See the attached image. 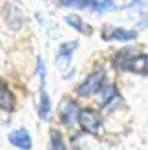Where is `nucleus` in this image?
<instances>
[{
  "label": "nucleus",
  "instance_id": "4",
  "mask_svg": "<svg viewBox=\"0 0 148 150\" xmlns=\"http://www.w3.org/2000/svg\"><path fill=\"white\" fill-rule=\"evenodd\" d=\"M78 115H80V108H78V105L75 103L73 100L63 101V105L59 108V117H61L63 124H66V126L73 124L75 120H78Z\"/></svg>",
  "mask_w": 148,
  "mask_h": 150
},
{
  "label": "nucleus",
  "instance_id": "10",
  "mask_svg": "<svg viewBox=\"0 0 148 150\" xmlns=\"http://www.w3.org/2000/svg\"><path fill=\"white\" fill-rule=\"evenodd\" d=\"M65 21H66L72 28L78 30V32H80V33H84V35H89V33L92 32V28H91L84 19H80V18H77V16H72V14H70V16H66V18H65Z\"/></svg>",
  "mask_w": 148,
  "mask_h": 150
},
{
  "label": "nucleus",
  "instance_id": "13",
  "mask_svg": "<svg viewBox=\"0 0 148 150\" xmlns=\"http://www.w3.org/2000/svg\"><path fill=\"white\" fill-rule=\"evenodd\" d=\"M37 74L40 77V84H42V89L45 87V65H44V61H42V58L38 56L37 59Z\"/></svg>",
  "mask_w": 148,
  "mask_h": 150
},
{
  "label": "nucleus",
  "instance_id": "1",
  "mask_svg": "<svg viewBox=\"0 0 148 150\" xmlns=\"http://www.w3.org/2000/svg\"><path fill=\"white\" fill-rule=\"evenodd\" d=\"M105 77H106V72H105L103 68H99V70L92 72V74L89 75V77H87L80 86H78V89H77L78 96H82V98H89V96H92V94L99 93V91L103 89Z\"/></svg>",
  "mask_w": 148,
  "mask_h": 150
},
{
  "label": "nucleus",
  "instance_id": "6",
  "mask_svg": "<svg viewBox=\"0 0 148 150\" xmlns=\"http://www.w3.org/2000/svg\"><path fill=\"white\" fill-rule=\"evenodd\" d=\"M124 68L138 75H148V54L131 56L129 61L124 65Z\"/></svg>",
  "mask_w": 148,
  "mask_h": 150
},
{
  "label": "nucleus",
  "instance_id": "11",
  "mask_svg": "<svg viewBox=\"0 0 148 150\" xmlns=\"http://www.w3.org/2000/svg\"><path fill=\"white\" fill-rule=\"evenodd\" d=\"M91 7L94 11H99V12H105V11H115L117 5L113 0H85V7Z\"/></svg>",
  "mask_w": 148,
  "mask_h": 150
},
{
  "label": "nucleus",
  "instance_id": "12",
  "mask_svg": "<svg viewBox=\"0 0 148 150\" xmlns=\"http://www.w3.org/2000/svg\"><path fill=\"white\" fill-rule=\"evenodd\" d=\"M103 91V94H101V101H99V105L101 107H110V103H113L115 100H118V94H117V89L113 87V86H108V87H105V89H101Z\"/></svg>",
  "mask_w": 148,
  "mask_h": 150
},
{
  "label": "nucleus",
  "instance_id": "9",
  "mask_svg": "<svg viewBox=\"0 0 148 150\" xmlns=\"http://www.w3.org/2000/svg\"><path fill=\"white\" fill-rule=\"evenodd\" d=\"M49 150H68L65 136L59 129H51V133H49Z\"/></svg>",
  "mask_w": 148,
  "mask_h": 150
},
{
  "label": "nucleus",
  "instance_id": "2",
  "mask_svg": "<svg viewBox=\"0 0 148 150\" xmlns=\"http://www.w3.org/2000/svg\"><path fill=\"white\" fill-rule=\"evenodd\" d=\"M78 124H80L82 131H85L89 134H96V133H99V129L103 126V120H101V115L96 110L82 108L80 115H78Z\"/></svg>",
  "mask_w": 148,
  "mask_h": 150
},
{
  "label": "nucleus",
  "instance_id": "5",
  "mask_svg": "<svg viewBox=\"0 0 148 150\" xmlns=\"http://www.w3.org/2000/svg\"><path fill=\"white\" fill-rule=\"evenodd\" d=\"M78 47V42H65L61 47H59V52H58V56H56V65L63 70V68H68V65H70V61H72V54L75 52V49Z\"/></svg>",
  "mask_w": 148,
  "mask_h": 150
},
{
  "label": "nucleus",
  "instance_id": "7",
  "mask_svg": "<svg viewBox=\"0 0 148 150\" xmlns=\"http://www.w3.org/2000/svg\"><path fill=\"white\" fill-rule=\"evenodd\" d=\"M37 112L42 120H49L51 112H52V103H51V96L45 93V89H40V100H38Z\"/></svg>",
  "mask_w": 148,
  "mask_h": 150
},
{
  "label": "nucleus",
  "instance_id": "14",
  "mask_svg": "<svg viewBox=\"0 0 148 150\" xmlns=\"http://www.w3.org/2000/svg\"><path fill=\"white\" fill-rule=\"evenodd\" d=\"M61 5H66V7H77V9H82L85 7V0H58Z\"/></svg>",
  "mask_w": 148,
  "mask_h": 150
},
{
  "label": "nucleus",
  "instance_id": "15",
  "mask_svg": "<svg viewBox=\"0 0 148 150\" xmlns=\"http://www.w3.org/2000/svg\"><path fill=\"white\" fill-rule=\"evenodd\" d=\"M134 5H140V7L148 5V0H134Z\"/></svg>",
  "mask_w": 148,
  "mask_h": 150
},
{
  "label": "nucleus",
  "instance_id": "3",
  "mask_svg": "<svg viewBox=\"0 0 148 150\" xmlns=\"http://www.w3.org/2000/svg\"><path fill=\"white\" fill-rule=\"evenodd\" d=\"M7 140H9V143H11L12 147H16V149H19V150H32V147H33L32 134H30V131L25 129V127L11 131L9 136H7Z\"/></svg>",
  "mask_w": 148,
  "mask_h": 150
},
{
  "label": "nucleus",
  "instance_id": "8",
  "mask_svg": "<svg viewBox=\"0 0 148 150\" xmlns=\"http://www.w3.org/2000/svg\"><path fill=\"white\" fill-rule=\"evenodd\" d=\"M138 37V33L134 32V30H127V28H111L110 32L106 33H103V38L106 40H134V38Z\"/></svg>",
  "mask_w": 148,
  "mask_h": 150
}]
</instances>
